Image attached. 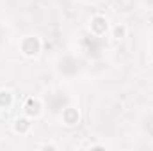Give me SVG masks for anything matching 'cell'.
I'll use <instances>...</instances> for the list:
<instances>
[{
    "label": "cell",
    "mask_w": 153,
    "mask_h": 151,
    "mask_svg": "<svg viewBox=\"0 0 153 151\" xmlns=\"http://www.w3.org/2000/svg\"><path fill=\"white\" fill-rule=\"evenodd\" d=\"M22 53L27 55V57H36L39 52H41V39L36 36H27V38L22 39Z\"/></svg>",
    "instance_id": "1"
},
{
    "label": "cell",
    "mask_w": 153,
    "mask_h": 151,
    "mask_svg": "<svg viewBox=\"0 0 153 151\" xmlns=\"http://www.w3.org/2000/svg\"><path fill=\"white\" fill-rule=\"evenodd\" d=\"M107 30H109V20H107L105 16L98 14V16H94V18L91 20V34L103 38V36L107 34Z\"/></svg>",
    "instance_id": "2"
},
{
    "label": "cell",
    "mask_w": 153,
    "mask_h": 151,
    "mask_svg": "<svg viewBox=\"0 0 153 151\" xmlns=\"http://www.w3.org/2000/svg\"><path fill=\"white\" fill-rule=\"evenodd\" d=\"M61 119H62V123L66 126H75V124H78V121H80V112H78V109H75V107H66L61 112Z\"/></svg>",
    "instance_id": "3"
},
{
    "label": "cell",
    "mask_w": 153,
    "mask_h": 151,
    "mask_svg": "<svg viewBox=\"0 0 153 151\" xmlns=\"http://www.w3.org/2000/svg\"><path fill=\"white\" fill-rule=\"evenodd\" d=\"M41 110H43V103L39 101L38 98H29L25 101V105H23V112H25V115H29L30 119L38 117L41 114Z\"/></svg>",
    "instance_id": "4"
},
{
    "label": "cell",
    "mask_w": 153,
    "mask_h": 151,
    "mask_svg": "<svg viewBox=\"0 0 153 151\" xmlns=\"http://www.w3.org/2000/svg\"><path fill=\"white\" fill-rule=\"evenodd\" d=\"M13 128H14V132H16V133H20V135H25V133H29V132H30V128H32L30 117H29V115L16 117V121H14Z\"/></svg>",
    "instance_id": "5"
},
{
    "label": "cell",
    "mask_w": 153,
    "mask_h": 151,
    "mask_svg": "<svg viewBox=\"0 0 153 151\" xmlns=\"http://www.w3.org/2000/svg\"><path fill=\"white\" fill-rule=\"evenodd\" d=\"M13 101H14L13 93L7 91V89H2L0 91V109H11L13 107Z\"/></svg>",
    "instance_id": "6"
},
{
    "label": "cell",
    "mask_w": 153,
    "mask_h": 151,
    "mask_svg": "<svg viewBox=\"0 0 153 151\" xmlns=\"http://www.w3.org/2000/svg\"><path fill=\"white\" fill-rule=\"evenodd\" d=\"M112 38L114 39H125L126 38V27H125L123 23L116 25L114 29H112Z\"/></svg>",
    "instance_id": "7"
},
{
    "label": "cell",
    "mask_w": 153,
    "mask_h": 151,
    "mask_svg": "<svg viewBox=\"0 0 153 151\" xmlns=\"http://www.w3.org/2000/svg\"><path fill=\"white\" fill-rule=\"evenodd\" d=\"M146 4H148V7H153V0H146Z\"/></svg>",
    "instance_id": "8"
},
{
    "label": "cell",
    "mask_w": 153,
    "mask_h": 151,
    "mask_svg": "<svg viewBox=\"0 0 153 151\" xmlns=\"http://www.w3.org/2000/svg\"><path fill=\"white\" fill-rule=\"evenodd\" d=\"M0 39H2V34H0Z\"/></svg>",
    "instance_id": "9"
}]
</instances>
